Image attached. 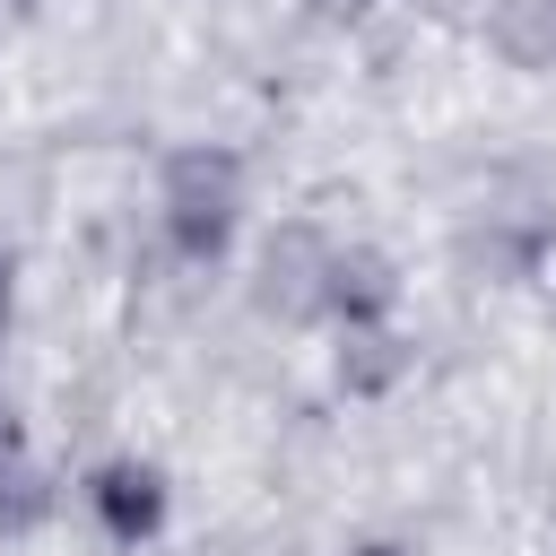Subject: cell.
<instances>
[{"label":"cell","mask_w":556,"mask_h":556,"mask_svg":"<svg viewBox=\"0 0 556 556\" xmlns=\"http://www.w3.org/2000/svg\"><path fill=\"white\" fill-rule=\"evenodd\" d=\"M156 217L182 261H226L243 226V156L235 148H174L156 174Z\"/></svg>","instance_id":"obj_1"},{"label":"cell","mask_w":556,"mask_h":556,"mask_svg":"<svg viewBox=\"0 0 556 556\" xmlns=\"http://www.w3.org/2000/svg\"><path fill=\"white\" fill-rule=\"evenodd\" d=\"M87 513H96V530H104L113 547L156 539V530H165V469H156V460H104V469L87 478Z\"/></svg>","instance_id":"obj_2"},{"label":"cell","mask_w":556,"mask_h":556,"mask_svg":"<svg viewBox=\"0 0 556 556\" xmlns=\"http://www.w3.org/2000/svg\"><path fill=\"white\" fill-rule=\"evenodd\" d=\"M321 261H330V243H321L313 226H278L269 252H261L252 304L278 313V321H313V313H321Z\"/></svg>","instance_id":"obj_3"},{"label":"cell","mask_w":556,"mask_h":556,"mask_svg":"<svg viewBox=\"0 0 556 556\" xmlns=\"http://www.w3.org/2000/svg\"><path fill=\"white\" fill-rule=\"evenodd\" d=\"M391 304H400L391 252H374V243H330V261H321V313H330V321H391Z\"/></svg>","instance_id":"obj_4"},{"label":"cell","mask_w":556,"mask_h":556,"mask_svg":"<svg viewBox=\"0 0 556 556\" xmlns=\"http://www.w3.org/2000/svg\"><path fill=\"white\" fill-rule=\"evenodd\" d=\"M408 365H417V348L400 339V321H339L330 374H339L348 400H391V391L408 382Z\"/></svg>","instance_id":"obj_5"},{"label":"cell","mask_w":556,"mask_h":556,"mask_svg":"<svg viewBox=\"0 0 556 556\" xmlns=\"http://www.w3.org/2000/svg\"><path fill=\"white\" fill-rule=\"evenodd\" d=\"M486 52L521 78L556 70V0H495L486 9Z\"/></svg>","instance_id":"obj_6"},{"label":"cell","mask_w":556,"mask_h":556,"mask_svg":"<svg viewBox=\"0 0 556 556\" xmlns=\"http://www.w3.org/2000/svg\"><path fill=\"white\" fill-rule=\"evenodd\" d=\"M43 513H52V469L26 452V434H17V426H0V539L35 530Z\"/></svg>","instance_id":"obj_7"},{"label":"cell","mask_w":556,"mask_h":556,"mask_svg":"<svg viewBox=\"0 0 556 556\" xmlns=\"http://www.w3.org/2000/svg\"><path fill=\"white\" fill-rule=\"evenodd\" d=\"M513 278H521L539 304H556V226H521V235H513Z\"/></svg>","instance_id":"obj_8"},{"label":"cell","mask_w":556,"mask_h":556,"mask_svg":"<svg viewBox=\"0 0 556 556\" xmlns=\"http://www.w3.org/2000/svg\"><path fill=\"white\" fill-rule=\"evenodd\" d=\"M9 313H17V261L0 252V339H9Z\"/></svg>","instance_id":"obj_9"},{"label":"cell","mask_w":556,"mask_h":556,"mask_svg":"<svg viewBox=\"0 0 556 556\" xmlns=\"http://www.w3.org/2000/svg\"><path fill=\"white\" fill-rule=\"evenodd\" d=\"M321 9H330V17H356V9H365V0H321Z\"/></svg>","instance_id":"obj_10"},{"label":"cell","mask_w":556,"mask_h":556,"mask_svg":"<svg viewBox=\"0 0 556 556\" xmlns=\"http://www.w3.org/2000/svg\"><path fill=\"white\" fill-rule=\"evenodd\" d=\"M356 556H400V547H356Z\"/></svg>","instance_id":"obj_11"},{"label":"cell","mask_w":556,"mask_h":556,"mask_svg":"<svg viewBox=\"0 0 556 556\" xmlns=\"http://www.w3.org/2000/svg\"><path fill=\"white\" fill-rule=\"evenodd\" d=\"M0 426H9V408H0Z\"/></svg>","instance_id":"obj_12"}]
</instances>
